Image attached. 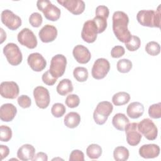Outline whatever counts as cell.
<instances>
[{
	"label": "cell",
	"instance_id": "obj_1",
	"mask_svg": "<svg viewBox=\"0 0 161 161\" xmlns=\"http://www.w3.org/2000/svg\"><path fill=\"white\" fill-rule=\"evenodd\" d=\"M113 30L117 39L122 43H126L132 35L128 28L129 18L123 11H117L113 14Z\"/></svg>",
	"mask_w": 161,
	"mask_h": 161
},
{
	"label": "cell",
	"instance_id": "obj_2",
	"mask_svg": "<svg viewBox=\"0 0 161 161\" xmlns=\"http://www.w3.org/2000/svg\"><path fill=\"white\" fill-rule=\"evenodd\" d=\"M138 22L143 26L147 27H160L161 12L160 4L158 6L156 11L154 10H141L136 14Z\"/></svg>",
	"mask_w": 161,
	"mask_h": 161
},
{
	"label": "cell",
	"instance_id": "obj_3",
	"mask_svg": "<svg viewBox=\"0 0 161 161\" xmlns=\"http://www.w3.org/2000/svg\"><path fill=\"white\" fill-rule=\"evenodd\" d=\"M37 8L42 11L46 19L49 21H57L61 14L60 9L48 0H38L36 2Z\"/></svg>",
	"mask_w": 161,
	"mask_h": 161
},
{
	"label": "cell",
	"instance_id": "obj_4",
	"mask_svg": "<svg viewBox=\"0 0 161 161\" xmlns=\"http://www.w3.org/2000/svg\"><path fill=\"white\" fill-rule=\"evenodd\" d=\"M113 109V104L109 101L99 103L94 111L93 118L96 124L104 125Z\"/></svg>",
	"mask_w": 161,
	"mask_h": 161
},
{
	"label": "cell",
	"instance_id": "obj_5",
	"mask_svg": "<svg viewBox=\"0 0 161 161\" xmlns=\"http://www.w3.org/2000/svg\"><path fill=\"white\" fill-rule=\"evenodd\" d=\"M3 53L9 64L11 65H18L22 62V53L18 45L14 43L6 44L3 48Z\"/></svg>",
	"mask_w": 161,
	"mask_h": 161
},
{
	"label": "cell",
	"instance_id": "obj_6",
	"mask_svg": "<svg viewBox=\"0 0 161 161\" xmlns=\"http://www.w3.org/2000/svg\"><path fill=\"white\" fill-rule=\"evenodd\" d=\"M67 65V58L62 54H57L52 58L49 71L53 77L58 78L63 75Z\"/></svg>",
	"mask_w": 161,
	"mask_h": 161
},
{
	"label": "cell",
	"instance_id": "obj_7",
	"mask_svg": "<svg viewBox=\"0 0 161 161\" xmlns=\"http://www.w3.org/2000/svg\"><path fill=\"white\" fill-rule=\"evenodd\" d=\"M140 133L148 140H154L158 135V129L154 123L149 118H145L138 123Z\"/></svg>",
	"mask_w": 161,
	"mask_h": 161
},
{
	"label": "cell",
	"instance_id": "obj_8",
	"mask_svg": "<svg viewBox=\"0 0 161 161\" xmlns=\"http://www.w3.org/2000/svg\"><path fill=\"white\" fill-rule=\"evenodd\" d=\"M110 69L109 61L104 58H97L94 63L91 74L95 79H102L106 77Z\"/></svg>",
	"mask_w": 161,
	"mask_h": 161
},
{
	"label": "cell",
	"instance_id": "obj_9",
	"mask_svg": "<svg viewBox=\"0 0 161 161\" xmlns=\"http://www.w3.org/2000/svg\"><path fill=\"white\" fill-rule=\"evenodd\" d=\"M1 19V22L11 30H16L21 25L20 17L9 9H5L2 11Z\"/></svg>",
	"mask_w": 161,
	"mask_h": 161
},
{
	"label": "cell",
	"instance_id": "obj_10",
	"mask_svg": "<svg viewBox=\"0 0 161 161\" xmlns=\"http://www.w3.org/2000/svg\"><path fill=\"white\" fill-rule=\"evenodd\" d=\"M18 42L30 49H33L37 46V39L33 32L29 28L21 30L17 36Z\"/></svg>",
	"mask_w": 161,
	"mask_h": 161
},
{
	"label": "cell",
	"instance_id": "obj_11",
	"mask_svg": "<svg viewBox=\"0 0 161 161\" xmlns=\"http://www.w3.org/2000/svg\"><path fill=\"white\" fill-rule=\"evenodd\" d=\"M97 26L92 19L87 20L84 23L81 31V37L84 42L88 43L94 42L97 38Z\"/></svg>",
	"mask_w": 161,
	"mask_h": 161
},
{
	"label": "cell",
	"instance_id": "obj_12",
	"mask_svg": "<svg viewBox=\"0 0 161 161\" xmlns=\"http://www.w3.org/2000/svg\"><path fill=\"white\" fill-rule=\"evenodd\" d=\"M33 96L36 106L41 109L47 108L50 101L48 90L43 86H37L33 90Z\"/></svg>",
	"mask_w": 161,
	"mask_h": 161
},
{
	"label": "cell",
	"instance_id": "obj_13",
	"mask_svg": "<svg viewBox=\"0 0 161 161\" xmlns=\"http://www.w3.org/2000/svg\"><path fill=\"white\" fill-rule=\"evenodd\" d=\"M125 130L126 133V142L130 145L136 146L140 143L142 135L138 129L137 123H129Z\"/></svg>",
	"mask_w": 161,
	"mask_h": 161
},
{
	"label": "cell",
	"instance_id": "obj_14",
	"mask_svg": "<svg viewBox=\"0 0 161 161\" xmlns=\"http://www.w3.org/2000/svg\"><path fill=\"white\" fill-rule=\"evenodd\" d=\"M19 92V86L14 81H4L1 84V95L4 98L15 99Z\"/></svg>",
	"mask_w": 161,
	"mask_h": 161
},
{
	"label": "cell",
	"instance_id": "obj_15",
	"mask_svg": "<svg viewBox=\"0 0 161 161\" xmlns=\"http://www.w3.org/2000/svg\"><path fill=\"white\" fill-rule=\"evenodd\" d=\"M57 3L74 15L82 14L85 9V3L82 0H58Z\"/></svg>",
	"mask_w": 161,
	"mask_h": 161
},
{
	"label": "cell",
	"instance_id": "obj_16",
	"mask_svg": "<svg viewBox=\"0 0 161 161\" xmlns=\"http://www.w3.org/2000/svg\"><path fill=\"white\" fill-rule=\"evenodd\" d=\"M27 62L30 68L35 72H41L47 65V61L45 58L39 53H32L27 58Z\"/></svg>",
	"mask_w": 161,
	"mask_h": 161
},
{
	"label": "cell",
	"instance_id": "obj_17",
	"mask_svg": "<svg viewBox=\"0 0 161 161\" xmlns=\"http://www.w3.org/2000/svg\"><path fill=\"white\" fill-rule=\"evenodd\" d=\"M72 54L75 60L81 64L88 63L91 58V54L89 49L82 45H77L74 47Z\"/></svg>",
	"mask_w": 161,
	"mask_h": 161
},
{
	"label": "cell",
	"instance_id": "obj_18",
	"mask_svg": "<svg viewBox=\"0 0 161 161\" xmlns=\"http://www.w3.org/2000/svg\"><path fill=\"white\" fill-rule=\"evenodd\" d=\"M57 28L51 25H46L40 30L38 35L40 40L43 43H49L54 41L57 36Z\"/></svg>",
	"mask_w": 161,
	"mask_h": 161
},
{
	"label": "cell",
	"instance_id": "obj_19",
	"mask_svg": "<svg viewBox=\"0 0 161 161\" xmlns=\"http://www.w3.org/2000/svg\"><path fill=\"white\" fill-rule=\"evenodd\" d=\"M17 113L16 107L11 103H6L0 108V118L4 122L11 121Z\"/></svg>",
	"mask_w": 161,
	"mask_h": 161
},
{
	"label": "cell",
	"instance_id": "obj_20",
	"mask_svg": "<svg viewBox=\"0 0 161 161\" xmlns=\"http://www.w3.org/2000/svg\"><path fill=\"white\" fill-rule=\"evenodd\" d=\"M160 147L156 144H146L139 148V155L144 158H153L160 154Z\"/></svg>",
	"mask_w": 161,
	"mask_h": 161
},
{
	"label": "cell",
	"instance_id": "obj_21",
	"mask_svg": "<svg viewBox=\"0 0 161 161\" xmlns=\"http://www.w3.org/2000/svg\"><path fill=\"white\" fill-rule=\"evenodd\" d=\"M35 148L30 144H25L19 148L17 152V157L23 161L32 160L35 157Z\"/></svg>",
	"mask_w": 161,
	"mask_h": 161
},
{
	"label": "cell",
	"instance_id": "obj_22",
	"mask_svg": "<svg viewBox=\"0 0 161 161\" xmlns=\"http://www.w3.org/2000/svg\"><path fill=\"white\" fill-rule=\"evenodd\" d=\"M144 113V106L139 102L131 103L126 108L127 115L131 119H137Z\"/></svg>",
	"mask_w": 161,
	"mask_h": 161
},
{
	"label": "cell",
	"instance_id": "obj_23",
	"mask_svg": "<svg viewBox=\"0 0 161 161\" xmlns=\"http://www.w3.org/2000/svg\"><path fill=\"white\" fill-rule=\"evenodd\" d=\"M129 123V119L127 116L125 114L121 113L116 114L112 119L113 126L119 131H124Z\"/></svg>",
	"mask_w": 161,
	"mask_h": 161
},
{
	"label": "cell",
	"instance_id": "obj_24",
	"mask_svg": "<svg viewBox=\"0 0 161 161\" xmlns=\"http://www.w3.org/2000/svg\"><path fill=\"white\" fill-rule=\"evenodd\" d=\"M64 125L69 128H76L80 122V116L76 112H70L64 117Z\"/></svg>",
	"mask_w": 161,
	"mask_h": 161
},
{
	"label": "cell",
	"instance_id": "obj_25",
	"mask_svg": "<svg viewBox=\"0 0 161 161\" xmlns=\"http://www.w3.org/2000/svg\"><path fill=\"white\" fill-rule=\"evenodd\" d=\"M74 87L72 81L69 79H64L58 84L56 90L60 96H65L73 91Z\"/></svg>",
	"mask_w": 161,
	"mask_h": 161
},
{
	"label": "cell",
	"instance_id": "obj_26",
	"mask_svg": "<svg viewBox=\"0 0 161 161\" xmlns=\"http://www.w3.org/2000/svg\"><path fill=\"white\" fill-rule=\"evenodd\" d=\"M130 99V96L126 92H119L113 95L112 102L115 106H123L127 104Z\"/></svg>",
	"mask_w": 161,
	"mask_h": 161
},
{
	"label": "cell",
	"instance_id": "obj_27",
	"mask_svg": "<svg viewBox=\"0 0 161 161\" xmlns=\"http://www.w3.org/2000/svg\"><path fill=\"white\" fill-rule=\"evenodd\" d=\"M113 157L116 161H125L129 157V151L125 147H117L114 150Z\"/></svg>",
	"mask_w": 161,
	"mask_h": 161
},
{
	"label": "cell",
	"instance_id": "obj_28",
	"mask_svg": "<svg viewBox=\"0 0 161 161\" xmlns=\"http://www.w3.org/2000/svg\"><path fill=\"white\" fill-rule=\"evenodd\" d=\"M86 154L91 159H97L102 154V148L97 144H91L86 149Z\"/></svg>",
	"mask_w": 161,
	"mask_h": 161
},
{
	"label": "cell",
	"instance_id": "obj_29",
	"mask_svg": "<svg viewBox=\"0 0 161 161\" xmlns=\"http://www.w3.org/2000/svg\"><path fill=\"white\" fill-rule=\"evenodd\" d=\"M73 75L74 78L80 82L87 80L89 75L87 69L83 67H77L74 69L73 71Z\"/></svg>",
	"mask_w": 161,
	"mask_h": 161
},
{
	"label": "cell",
	"instance_id": "obj_30",
	"mask_svg": "<svg viewBox=\"0 0 161 161\" xmlns=\"http://www.w3.org/2000/svg\"><path fill=\"white\" fill-rule=\"evenodd\" d=\"M116 67L118 72L121 73H128L132 69V62L128 59L123 58L118 61Z\"/></svg>",
	"mask_w": 161,
	"mask_h": 161
},
{
	"label": "cell",
	"instance_id": "obj_31",
	"mask_svg": "<svg viewBox=\"0 0 161 161\" xmlns=\"http://www.w3.org/2000/svg\"><path fill=\"white\" fill-rule=\"evenodd\" d=\"M107 18L108 17L106 16L97 14H96V16L93 18L92 20L97 26L98 33L104 32L107 28Z\"/></svg>",
	"mask_w": 161,
	"mask_h": 161
},
{
	"label": "cell",
	"instance_id": "obj_32",
	"mask_svg": "<svg viewBox=\"0 0 161 161\" xmlns=\"http://www.w3.org/2000/svg\"><path fill=\"white\" fill-rule=\"evenodd\" d=\"M145 51L152 56L158 55L160 52V46L158 43L151 41L147 43L145 46Z\"/></svg>",
	"mask_w": 161,
	"mask_h": 161
},
{
	"label": "cell",
	"instance_id": "obj_33",
	"mask_svg": "<svg viewBox=\"0 0 161 161\" xmlns=\"http://www.w3.org/2000/svg\"><path fill=\"white\" fill-rule=\"evenodd\" d=\"M126 48L131 52L137 50L141 45V40L140 38L135 35H132L128 42L125 43Z\"/></svg>",
	"mask_w": 161,
	"mask_h": 161
},
{
	"label": "cell",
	"instance_id": "obj_34",
	"mask_svg": "<svg viewBox=\"0 0 161 161\" xmlns=\"http://www.w3.org/2000/svg\"><path fill=\"white\" fill-rule=\"evenodd\" d=\"M66 108L65 106L60 103H55L51 109V113L52 115L55 118L62 117L65 113Z\"/></svg>",
	"mask_w": 161,
	"mask_h": 161
},
{
	"label": "cell",
	"instance_id": "obj_35",
	"mask_svg": "<svg viewBox=\"0 0 161 161\" xmlns=\"http://www.w3.org/2000/svg\"><path fill=\"white\" fill-rule=\"evenodd\" d=\"M148 115L153 119H158L161 118V103H158L151 105L148 108Z\"/></svg>",
	"mask_w": 161,
	"mask_h": 161
},
{
	"label": "cell",
	"instance_id": "obj_36",
	"mask_svg": "<svg viewBox=\"0 0 161 161\" xmlns=\"http://www.w3.org/2000/svg\"><path fill=\"white\" fill-rule=\"evenodd\" d=\"M12 137L11 129L6 125H1L0 127V140L1 142H7Z\"/></svg>",
	"mask_w": 161,
	"mask_h": 161
},
{
	"label": "cell",
	"instance_id": "obj_37",
	"mask_svg": "<svg viewBox=\"0 0 161 161\" xmlns=\"http://www.w3.org/2000/svg\"><path fill=\"white\" fill-rule=\"evenodd\" d=\"M65 103L69 108H74L79 106L80 99L77 94H69L67 96Z\"/></svg>",
	"mask_w": 161,
	"mask_h": 161
},
{
	"label": "cell",
	"instance_id": "obj_38",
	"mask_svg": "<svg viewBox=\"0 0 161 161\" xmlns=\"http://www.w3.org/2000/svg\"><path fill=\"white\" fill-rule=\"evenodd\" d=\"M43 21V18L42 15L37 12L33 13L29 18V23L30 24L35 28L39 27Z\"/></svg>",
	"mask_w": 161,
	"mask_h": 161
},
{
	"label": "cell",
	"instance_id": "obj_39",
	"mask_svg": "<svg viewBox=\"0 0 161 161\" xmlns=\"http://www.w3.org/2000/svg\"><path fill=\"white\" fill-rule=\"evenodd\" d=\"M42 79L43 83L47 86H53L57 80V78L53 77L52 75L50 74L49 70L43 73L42 77Z\"/></svg>",
	"mask_w": 161,
	"mask_h": 161
},
{
	"label": "cell",
	"instance_id": "obj_40",
	"mask_svg": "<svg viewBox=\"0 0 161 161\" xmlns=\"http://www.w3.org/2000/svg\"><path fill=\"white\" fill-rule=\"evenodd\" d=\"M17 101L19 106L23 108H28L30 107L31 104V100L30 97L26 95L19 96Z\"/></svg>",
	"mask_w": 161,
	"mask_h": 161
},
{
	"label": "cell",
	"instance_id": "obj_41",
	"mask_svg": "<svg viewBox=\"0 0 161 161\" xmlns=\"http://www.w3.org/2000/svg\"><path fill=\"white\" fill-rule=\"evenodd\" d=\"M70 161H84V154L79 150H74L70 154Z\"/></svg>",
	"mask_w": 161,
	"mask_h": 161
},
{
	"label": "cell",
	"instance_id": "obj_42",
	"mask_svg": "<svg viewBox=\"0 0 161 161\" xmlns=\"http://www.w3.org/2000/svg\"><path fill=\"white\" fill-rule=\"evenodd\" d=\"M125 53V50L123 47L120 45H117L114 47L111 51V55L113 58H119L122 57Z\"/></svg>",
	"mask_w": 161,
	"mask_h": 161
},
{
	"label": "cell",
	"instance_id": "obj_43",
	"mask_svg": "<svg viewBox=\"0 0 161 161\" xmlns=\"http://www.w3.org/2000/svg\"><path fill=\"white\" fill-rule=\"evenodd\" d=\"M33 161H47L48 156L44 152H38L35 155L34 158L32 160Z\"/></svg>",
	"mask_w": 161,
	"mask_h": 161
},
{
	"label": "cell",
	"instance_id": "obj_44",
	"mask_svg": "<svg viewBox=\"0 0 161 161\" xmlns=\"http://www.w3.org/2000/svg\"><path fill=\"white\" fill-rule=\"evenodd\" d=\"M0 152H1V160H3L4 158H6L9 155V149L7 146L1 145H0Z\"/></svg>",
	"mask_w": 161,
	"mask_h": 161
},
{
	"label": "cell",
	"instance_id": "obj_45",
	"mask_svg": "<svg viewBox=\"0 0 161 161\" xmlns=\"http://www.w3.org/2000/svg\"><path fill=\"white\" fill-rule=\"evenodd\" d=\"M1 43H2L6 38V33L4 31L3 28H1Z\"/></svg>",
	"mask_w": 161,
	"mask_h": 161
}]
</instances>
